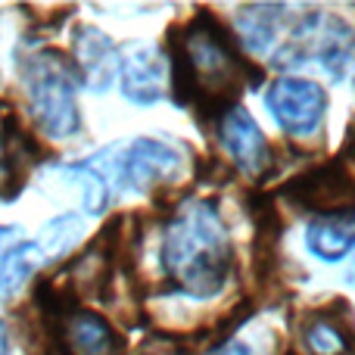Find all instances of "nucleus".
I'll return each mask as SVG.
<instances>
[{
  "label": "nucleus",
  "mask_w": 355,
  "mask_h": 355,
  "mask_svg": "<svg viewBox=\"0 0 355 355\" xmlns=\"http://www.w3.org/2000/svg\"><path fill=\"white\" fill-rule=\"evenodd\" d=\"M162 275L190 300H212L231 277L234 250L218 209L209 200H187L162 225Z\"/></svg>",
  "instance_id": "obj_1"
},
{
  "label": "nucleus",
  "mask_w": 355,
  "mask_h": 355,
  "mask_svg": "<svg viewBox=\"0 0 355 355\" xmlns=\"http://www.w3.org/2000/svg\"><path fill=\"white\" fill-rule=\"evenodd\" d=\"M178 62L184 91L215 106L225 103V110L246 78V62L240 60L231 37L206 16L184 25L178 41Z\"/></svg>",
  "instance_id": "obj_2"
},
{
  "label": "nucleus",
  "mask_w": 355,
  "mask_h": 355,
  "mask_svg": "<svg viewBox=\"0 0 355 355\" xmlns=\"http://www.w3.org/2000/svg\"><path fill=\"white\" fill-rule=\"evenodd\" d=\"M25 97L37 131L50 141H69L81 131V110L75 94V75L53 50L35 53L22 69Z\"/></svg>",
  "instance_id": "obj_3"
},
{
  "label": "nucleus",
  "mask_w": 355,
  "mask_h": 355,
  "mask_svg": "<svg viewBox=\"0 0 355 355\" xmlns=\"http://www.w3.org/2000/svg\"><path fill=\"white\" fill-rule=\"evenodd\" d=\"M265 110L290 137H315L327 116V94L318 81L281 75L265 91Z\"/></svg>",
  "instance_id": "obj_4"
},
{
  "label": "nucleus",
  "mask_w": 355,
  "mask_h": 355,
  "mask_svg": "<svg viewBox=\"0 0 355 355\" xmlns=\"http://www.w3.org/2000/svg\"><path fill=\"white\" fill-rule=\"evenodd\" d=\"M116 159V187L131 193H150L159 184L175 181L184 172V153L159 137H135L128 147L112 153Z\"/></svg>",
  "instance_id": "obj_5"
},
{
  "label": "nucleus",
  "mask_w": 355,
  "mask_h": 355,
  "mask_svg": "<svg viewBox=\"0 0 355 355\" xmlns=\"http://www.w3.org/2000/svg\"><path fill=\"white\" fill-rule=\"evenodd\" d=\"M215 135L218 144L231 162L246 175H259L268 166V141H265V131L259 128V122L243 110L240 103H231L227 110L218 112V122H215Z\"/></svg>",
  "instance_id": "obj_6"
},
{
  "label": "nucleus",
  "mask_w": 355,
  "mask_h": 355,
  "mask_svg": "<svg viewBox=\"0 0 355 355\" xmlns=\"http://www.w3.org/2000/svg\"><path fill=\"white\" fill-rule=\"evenodd\" d=\"M168 60L153 44H135L122 53L119 62V81H122L125 100L137 106H153L168 94Z\"/></svg>",
  "instance_id": "obj_7"
},
{
  "label": "nucleus",
  "mask_w": 355,
  "mask_h": 355,
  "mask_svg": "<svg viewBox=\"0 0 355 355\" xmlns=\"http://www.w3.org/2000/svg\"><path fill=\"white\" fill-rule=\"evenodd\" d=\"M72 62H75V72H78L81 85L94 94H103L119 78L122 53H119L116 44L100 28L81 25L72 37Z\"/></svg>",
  "instance_id": "obj_8"
},
{
  "label": "nucleus",
  "mask_w": 355,
  "mask_h": 355,
  "mask_svg": "<svg viewBox=\"0 0 355 355\" xmlns=\"http://www.w3.org/2000/svg\"><path fill=\"white\" fill-rule=\"evenodd\" d=\"M60 343L66 355H119L122 340L112 324L97 312L72 309L60 318Z\"/></svg>",
  "instance_id": "obj_9"
},
{
  "label": "nucleus",
  "mask_w": 355,
  "mask_h": 355,
  "mask_svg": "<svg viewBox=\"0 0 355 355\" xmlns=\"http://www.w3.org/2000/svg\"><path fill=\"white\" fill-rule=\"evenodd\" d=\"M306 250L318 262H343L355 250V209L315 215L306 225Z\"/></svg>",
  "instance_id": "obj_10"
},
{
  "label": "nucleus",
  "mask_w": 355,
  "mask_h": 355,
  "mask_svg": "<svg viewBox=\"0 0 355 355\" xmlns=\"http://www.w3.org/2000/svg\"><path fill=\"white\" fill-rule=\"evenodd\" d=\"M300 340L309 355H352L355 349V331L349 324V315L337 312L309 315Z\"/></svg>",
  "instance_id": "obj_11"
},
{
  "label": "nucleus",
  "mask_w": 355,
  "mask_h": 355,
  "mask_svg": "<svg viewBox=\"0 0 355 355\" xmlns=\"http://www.w3.org/2000/svg\"><path fill=\"white\" fill-rule=\"evenodd\" d=\"M47 262L37 246V240H19L0 259V306L12 300L31 277L41 271V265Z\"/></svg>",
  "instance_id": "obj_12"
},
{
  "label": "nucleus",
  "mask_w": 355,
  "mask_h": 355,
  "mask_svg": "<svg viewBox=\"0 0 355 355\" xmlns=\"http://www.w3.org/2000/svg\"><path fill=\"white\" fill-rule=\"evenodd\" d=\"M60 175L66 181L78 184L81 187V206H85L87 215L100 218V215L110 209V200H112V184L106 172L100 166H91V162H75V166H66L60 168Z\"/></svg>",
  "instance_id": "obj_13"
},
{
  "label": "nucleus",
  "mask_w": 355,
  "mask_h": 355,
  "mask_svg": "<svg viewBox=\"0 0 355 355\" xmlns=\"http://www.w3.org/2000/svg\"><path fill=\"white\" fill-rule=\"evenodd\" d=\"M81 234H85V218L75 212H66L44 225L37 246H41L44 259H62L66 252H72V246L81 240Z\"/></svg>",
  "instance_id": "obj_14"
},
{
  "label": "nucleus",
  "mask_w": 355,
  "mask_h": 355,
  "mask_svg": "<svg viewBox=\"0 0 355 355\" xmlns=\"http://www.w3.org/2000/svg\"><path fill=\"white\" fill-rule=\"evenodd\" d=\"M209 355H256V349H252V346H246V343H240V340H227V343L215 346Z\"/></svg>",
  "instance_id": "obj_15"
},
{
  "label": "nucleus",
  "mask_w": 355,
  "mask_h": 355,
  "mask_svg": "<svg viewBox=\"0 0 355 355\" xmlns=\"http://www.w3.org/2000/svg\"><path fill=\"white\" fill-rule=\"evenodd\" d=\"M19 234H22V231H19V227H10V225H0V259H3V252L6 250H10V246L12 243H19Z\"/></svg>",
  "instance_id": "obj_16"
},
{
  "label": "nucleus",
  "mask_w": 355,
  "mask_h": 355,
  "mask_svg": "<svg viewBox=\"0 0 355 355\" xmlns=\"http://www.w3.org/2000/svg\"><path fill=\"white\" fill-rule=\"evenodd\" d=\"M0 355H10V337H6L3 324H0Z\"/></svg>",
  "instance_id": "obj_17"
},
{
  "label": "nucleus",
  "mask_w": 355,
  "mask_h": 355,
  "mask_svg": "<svg viewBox=\"0 0 355 355\" xmlns=\"http://www.w3.org/2000/svg\"><path fill=\"white\" fill-rule=\"evenodd\" d=\"M346 284L355 290V259H352V265H349V271H346Z\"/></svg>",
  "instance_id": "obj_18"
}]
</instances>
